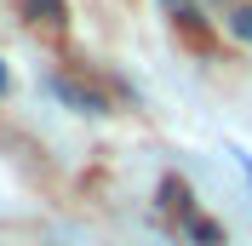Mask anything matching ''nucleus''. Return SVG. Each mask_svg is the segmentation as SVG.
Segmentation results:
<instances>
[{"label": "nucleus", "instance_id": "nucleus-1", "mask_svg": "<svg viewBox=\"0 0 252 246\" xmlns=\"http://www.w3.org/2000/svg\"><path fill=\"white\" fill-rule=\"evenodd\" d=\"M29 12H34V23H63V6H58V0H29Z\"/></svg>", "mask_w": 252, "mask_h": 246}, {"label": "nucleus", "instance_id": "nucleus-2", "mask_svg": "<svg viewBox=\"0 0 252 246\" xmlns=\"http://www.w3.org/2000/svg\"><path fill=\"white\" fill-rule=\"evenodd\" d=\"M229 29H235V34H241V40H247V46H252V6H241V12H235V17H229Z\"/></svg>", "mask_w": 252, "mask_h": 246}, {"label": "nucleus", "instance_id": "nucleus-3", "mask_svg": "<svg viewBox=\"0 0 252 246\" xmlns=\"http://www.w3.org/2000/svg\"><path fill=\"white\" fill-rule=\"evenodd\" d=\"M0 92H6V69H0Z\"/></svg>", "mask_w": 252, "mask_h": 246}]
</instances>
